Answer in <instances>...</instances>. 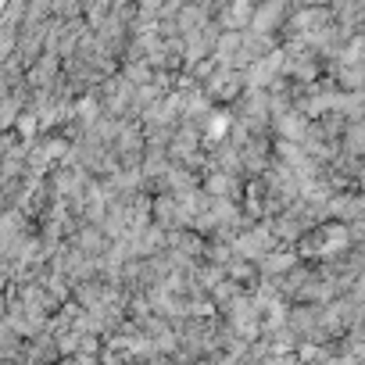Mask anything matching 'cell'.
Instances as JSON below:
<instances>
[{"mask_svg":"<svg viewBox=\"0 0 365 365\" xmlns=\"http://www.w3.org/2000/svg\"><path fill=\"white\" fill-rule=\"evenodd\" d=\"M230 247H233V255H237V258L258 262L262 255H269V251L276 247V240H272L269 226H255V230H244V233H237V237L230 240Z\"/></svg>","mask_w":365,"mask_h":365,"instance_id":"cell-1","label":"cell"},{"mask_svg":"<svg viewBox=\"0 0 365 365\" xmlns=\"http://www.w3.org/2000/svg\"><path fill=\"white\" fill-rule=\"evenodd\" d=\"M255 265H262L258 272H262L265 279H279L287 269H294V265H297V255H294V251H279V255H276V251H269V255H262Z\"/></svg>","mask_w":365,"mask_h":365,"instance_id":"cell-2","label":"cell"},{"mask_svg":"<svg viewBox=\"0 0 365 365\" xmlns=\"http://www.w3.org/2000/svg\"><path fill=\"white\" fill-rule=\"evenodd\" d=\"M205 194H208V197H233V194H237V179H233V172H212Z\"/></svg>","mask_w":365,"mask_h":365,"instance_id":"cell-3","label":"cell"},{"mask_svg":"<svg viewBox=\"0 0 365 365\" xmlns=\"http://www.w3.org/2000/svg\"><path fill=\"white\" fill-rule=\"evenodd\" d=\"M4 287H8V269L0 265V290H4Z\"/></svg>","mask_w":365,"mask_h":365,"instance_id":"cell-4","label":"cell"}]
</instances>
